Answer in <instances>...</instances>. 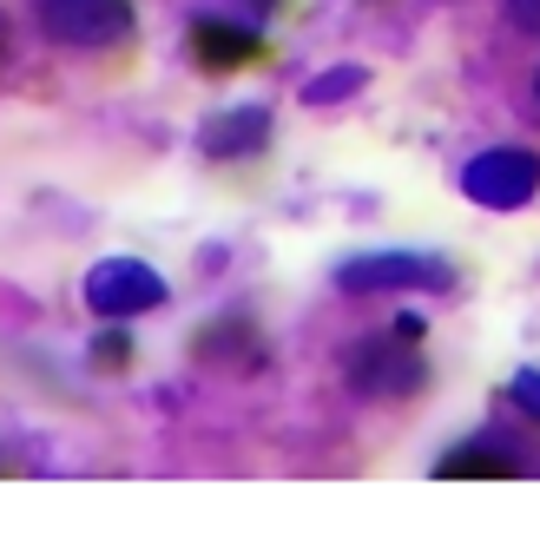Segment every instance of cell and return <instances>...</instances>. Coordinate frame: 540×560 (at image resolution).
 Here are the masks:
<instances>
[{
  "label": "cell",
  "mask_w": 540,
  "mask_h": 560,
  "mask_svg": "<svg viewBox=\"0 0 540 560\" xmlns=\"http://www.w3.org/2000/svg\"><path fill=\"white\" fill-rule=\"evenodd\" d=\"M337 284L350 298H369V291H448L455 264L448 257H422V250H376V257H350L337 270Z\"/></svg>",
  "instance_id": "cell-1"
},
{
  "label": "cell",
  "mask_w": 540,
  "mask_h": 560,
  "mask_svg": "<svg viewBox=\"0 0 540 560\" xmlns=\"http://www.w3.org/2000/svg\"><path fill=\"white\" fill-rule=\"evenodd\" d=\"M86 304H93V317H106V324L145 317V311L165 304V277H159L145 257H106V264L86 270Z\"/></svg>",
  "instance_id": "cell-2"
},
{
  "label": "cell",
  "mask_w": 540,
  "mask_h": 560,
  "mask_svg": "<svg viewBox=\"0 0 540 560\" xmlns=\"http://www.w3.org/2000/svg\"><path fill=\"white\" fill-rule=\"evenodd\" d=\"M461 191L481 211H520L540 191V159L520 152V145H494V152H481V159L461 165Z\"/></svg>",
  "instance_id": "cell-3"
},
{
  "label": "cell",
  "mask_w": 540,
  "mask_h": 560,
  "mask_svg": "<svg viewBox=\"0 0 540 560\" xmlns=\"http://www.w3.org/2000/svg\"><path fill=\"white\" fill-rule=\"evenodd\" d=\"M40 27L60 47H119L132 34V0H40Z\"/></svg>",
  "instance_id": "cell-4"
},
{
  "label": "cell",
  "mask_w": 540,
  "mask_h": 560,
  "mask_svg": "<svg viewBox=\"0 0 540 560\" xmlns=\"http://www.w3.org/2000/svg\"><path fill=\"white\" fill-rule=\"evenodd\" d=\"M350 383H356L363 396H415V389L429 383L422 343H402V337H389V343H356V350H350Z\"/></svg>",
  "instance_id": "cell-5"
},
{
  "label": "cell",
  "mask_w": 540,
  "mask_h": 560,
  "mask_svg": "<svg viewBox=\"0 0 540 560\" xmlns=\"http://www.w3.org/2000/svg\"><path fill=\"white\" fill-rule=\"evenodd\" d=\"M263 54H270V40L250 34V27H237V21H198V27H191V60H198L204 73H244V67H257Z\"/></svg>",
  "instance_id": "cell-6"
},
{
  "label": "cell",
  "mask_w": 540,
  "mask_h": 560,
  "mask_svg": "<svg viewBox=\"0 0 540 560\" xmlns=\"http://www.w3.org/2000/svg\"><path fill=\"white\" fill-rule=\"evenodd\" d=\"M263 145H270V113L263 106H231V113L198 126V152L204 159H257Z\"/></svg>",
  "instance_id": "cell-7"
},
{
  "label": "cell",
  "mask_w": 540,
  "mask_h": 560,
  "mask_svg": "<svg viewBox=\"0 0 540 560\" xmlns=\"http://www.w3.org/2000/svg\"><path fill=\"white\" fill-rule=\"evenodd\" d=\"M533 462H520V455H507V448H494V442H461V448H448L442 462H435V475L442 481H514V475H527Z\"/></svg>",
  "instance_id": "cell-8"
},
{
  "label": "cell",
  "mask_w": 540,
  "mask_h": 560,
  "mask_svg": "<svg viewBox=\"0 0 540 560\" xmlns=\"http://www.w3.org/2000/svg\"><path fill=\"white\" fill-rule=\"evenodd\" d=\"M363 80H369L363 67H337V73H317V80L304 86V100H310V106H337V100L363 93Z\"/></svg>",
  "instance_id": "cell-9"
},
{
  "label": "cell",
  "mask_w": 540,
  "mask_h": 560,
  "mask_svg": "<svg viewBox=\"0 0 540 560\" xmlns=\"http://www.w3.org/2000/svg\"><path fill=\"white\" fill-rule=\"evenodd\" d=\"M132 363V337L126 330H99L93 337V370H126Z\"/></svg>",
  "instance_id": "cell-10"
},
{
  "label": "cell",
  "mask_w": 540,
  "mask_h": 560,
  "mask_svg": "<svg viewBox=\"0 0 540 560\" xmlns=\"http://www.w3.org/2000/svg\"><path fill=\"white\" fill-rule=\"evenodd\" d=\"M507 396H514V409H520V416H533V422H540V376H533V370H527V376H514V389H507Z\"/></svg>",
  "instance_id": "cell-11"
},
{
  "label": "cell",
  "mask_w": 540,
  "mask_h": 560,
  "mask_svg": "<svg viewBox=\"0 0 540 560\" xmlns=\"http://www.w3.org/2000/svg\"><path fill=\"white\" fill-rule=\"evenodd\" d=\"M507 21L520 34H540V0H507Z\"/></svg>",
  "instance_id": "cell-12"
},
{
  "label": "cell",
  "mask_w": 540,
  "mask_h": 560,
  "mask_svg": "<svg viewBox=\"0 0 540 560\" xmlns=\"http://www.w3.org/2000/svg\"><path fill=\"white\" fill-rule=\"evenodd\" d=\"M396 337H402V343H422V337H429V324H422V317H396Z\"/></svg>",
  "instance_id": "cell-13"
},
{
  "label": "cell",
  "mask_w": 540,
  "mask_h": 560,
  "mask_svg": "<svg viewBox=\"0 0 540 560\" xmlns=\"http://www.w3.org/2000/svg\"><path fill=\"white\" fill-rule=\"evenodd\" d=\"M8 54H14V34H8V21H0V67H8Z\"/></svg>",
  "instance_id": "cell-14"
},
{
  "label": "cell",
  "mask_w": 540,
  "mask_h": 560,
  "mask_svg": "<svg viewBox=\"0 0 540 560\" xmlns=\"http://www.w3.org/2000/svg\"><path fill=\"white\" fill-rule=\"evenodd\" d=\"M250 8H257V14H278V8H284V0H250Z\"/></svg>",
  "instance_id": "cell-15"
},
{
  "label": "cell",
  "mask_w": 540,
  "mask_h": 560,
  "mask_svg": "<svg viewBox=\"0 0 540 560\" xmlns=\"http://www.w3.org/2000/svg\"><path fill=\"white\" fill-rule=\"evenodd\" d=\"M533 93H540V80H533Z\"/></svg>",
  "instance_id": "cell-16"
}]
</instances>
